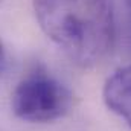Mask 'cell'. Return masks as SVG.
<instances>
[{
  "label": "cell",
  "instance_id": "cell-1",
  "mask_svg": "<svg viewBox=\"0 0 131 131\" xmlns=\"http://www.w3.org/2000/svg\"><path fill=\"white\" fill-rule=\"evenodd\" d=\"M46 37L81 67L99 64L116 38L114 0H32Z\"/></svg>",
  "mask_w": 131,
  "mask_h": 131
},
{
  "label": "cell",
  "instance_id": "cell-2",
  "mask_svg": "<svg viewBox=\"0 0 131 131\" xmlns=\"http://www.w3.org/2000/svg\"><path fill=\"white\" fill-rule=\"evenodd\" d=\"M72 107V93L47 73H32L21 79L11 96L14 114L32 124H46L64 117Z\"/></svg>",
  "mask_w": 131,
  "mask_h": 131
},
{
  "label": "cell",
  "instance_id": "cell-3",
  "mask_svg": "<svg viewBox=\"0 0 131 131\" xmlns=\"http://www.w3.org/2000/svg\"><path fill=\"white\" fill-rule=\"evenodd\" d=\"M102 98L108 110L131 127V64L119 67L107 78Z\"/></svg>",
  "mask_w": 131,
  "mask_h": 131
},
{
  "label": "cell",
  "instance_id": "cell-4",
  "mask_svg": "<svg viewBox=\"0 0 131 131\" xmlns=\"http://www.w3.org/2000/svg\"><path fill=\"white\" fill-rule=\"evenodd\" d=\"M5 64H6V52H5V47H3V44L0 41V75H2V72L5 69Z\"/></svg>",
  "mask_w": 131,
  "mask_h": 131
},
{
  "label": "cell",
  "instance_id": "cell-5",
  "mask_svg": "<svg viewBox=\"0 0 131 131\" xmlns=\"http://www.w3.org/2000/svg\"><path fill=\"white\" fill-rule=\"evenodd\" d=\"M127 3H128V6H130V9H131V0H127Z\"/></svg>",
  "mask_w": 131,
  "mask_h": 131
}]
</instances>
